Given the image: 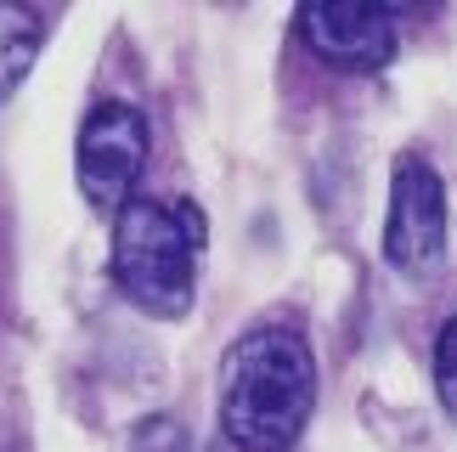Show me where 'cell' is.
<instances>
[{"label": "cell", "mask_w": 457, "mask_h": 452, "mask_svg": "<svg viewBox=\"0 0 457 452\" xmlns=\"http://www.w3.org/2000/svg\"><path fill=\"white\" fill-rule=\"evenodd\" d=\"M435 385H441V402L457 413V317L435 339Z\"/></svg>", "instance_id": "obj_7"}, {"label": "cell", "mask_w": 457, "mask_h": 452, "mask_svg": "<svg viewBox=\"0 0 457 452\" xmlns=\"http://www.w3.org/2000/svg\"><path fill=\"white\" fill-rule=\"evenodd\" d=\"M136 452H192L187 447V430L175 424V419H147L142 430H136Z\"/></svg>", "instance_id": "obj_8"}, {"label": "cell", "mask_w": 457, "mask_h": 452, "mask_svg": "<svg viewBox=\"0 0 457 452\" xmlns=\"http://www.w3.org/2000/svg\"><path fill=\"white\" fill-rule=\"evenodd\" d=\"M294 29H300V40L322 63L350 68V74L384 68L395 57V12L390 6H367V0H316V6H300Z\"/></svg>", "instance_id": "obj_5"}, {"label": "cell", "mask_w": 457, "mask_h": 452, "mask_svg": "<svg viewBox=\"0 0 457 452\" xmlns=\"http://www.w3.org/2000/svg\"><path fill=\"white\" fill-rule=\"evenodd\" d=\"M147 164V119L130 102H102L85 113L79 125V147H74V170H79V193L96 210H125L136 181Z\"/></svg>", "instance_id": "obj_4"}, {"label": "cell", "mask_w": 457, "mask_h": 452, "mask_svg": "<svg viewBox=\"0 0 457 452\" xmlns=\"http://www.w3.org/2000/svg\"><path fill=\"white\" fill-rule=\"evenodd\" d=\"M316 407V356L294 328H249L220 368V424L237 452H288Z\"/></svg>", "instance_id": "obj_1"}, {"label": "cell", "mask_w": 457, "mask_h": 452, "mask_svg": "<svg viewBox=\"0 0 457 452\" xmlns=\"http://www.w3.org/2000/svg\"><path fill=\"white\" fill-rule=\"evenodd\" d=\"M198 249L204 226L192 204L130 198L113 221V277L147 317H187L198 294Z\"/></svg>", "instance_id": "obj_2"}, {"label": "cell", "mask_w": 457, "mask_h": 452, "mask_svg": "<svg viewBox=\"0 0 457 452\" xmlns=\"http://www.w3.org/2000/svg\"><path fill=\"white\" fill-rule=\"evenodd\" d=\"M40 17H34L29 6H17V0H0V102L17 96V85L29 80L34 57H40Z\"/></svg>", "instance_id": "obj_6"}, {"label": "cell", "mask_w": 457, "mask_h": 452, "mask_svg": "<svg viewBox=\"0 0 457 452\" xmlns=\"http://www.w3.org/2000/svg\"><path fill=\"white\" fill-rule=\"evenodd\" d=\"M384 255L407 277H435L446 260V187L424 153H401L390 181V221H384Z\"/></svg>", "instance_id": "obj_3"}]
</instances>
